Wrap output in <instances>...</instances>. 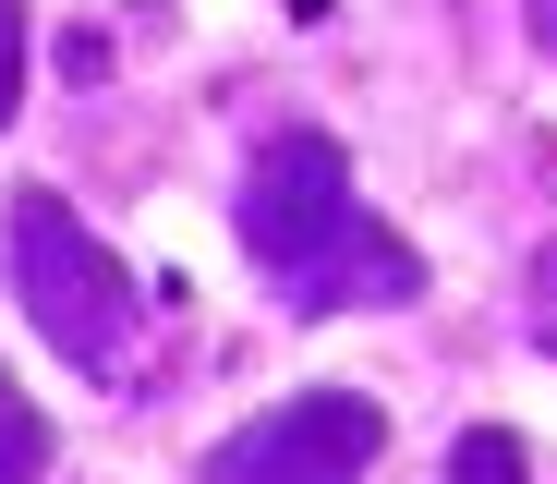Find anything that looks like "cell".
<instances>
[{
    "instance_id": "3",
    "label": "cell",
    "mask_w": 557,
    "mask_h": 484,
    "mask_svg": "<svg viewBox=\"0 0 557 484\" xmlns=\"http://www.w3.org/2000/svg\"><path fill=\"white\" fill-rule=\"evenodd\" d=\"M460 484H521V448L509 436H473V448H460Z\"/></svg>"
},
{
    "instance_id": "4",
    "label": "cell",
    "mask_w": 557,
    "mask_h": 484,
    "mask_svg": "<svg viewBox=\"0 0 557 484\" xmlns=\"http://www.w3.org/2000/svg\"><path fill=\"white\" fill-rule=\"evenodd\" d=\"M0 110H13V0H0Z\"/></svg>"
},
{
    "instance_id": "1",
    "label": "cell",
    "mask_w": 557,
    "mask_h": 484,
    "mask_svg": "<svg viewBox=\"0 0 557 484\" xmlns=\"http://www.w3.org/2000/svg\"><path fill=\"white\" fill-rule=\"evenodd\" d=\"M13 278H25V303H37V327L73 351V363H122V266L85 243L49 194H25L13 207Z\"/></svg>"
},
{
    "instance_id": "2",
    "label": "cell",
    "mask_w": 557,
    "mask_h": 484,
    "mask_svg": "<svg viewBox=\"0 0 557 484\" xmlns=\"http://www.w3.org/2000/svg\"><path fill=\"white\" fill-rule=\"evenodd\" d=\"M363 448H376V412H363V400H304V412L255 424L207 484H351Z\"/></svg>"
},
{
    "instance_id": "5",
    "label": "cell",
    "mask_w": 557,
    "mask_h": 484,
    "mask_svg": "<svg viewBox=\"0 0 557 484\" xmlns=\"http://www.w3.org/2000/svg\"><path fill=\"white\" fill-rule=\"evenodd\" d=\"M533 25H545V37H557V0H533Z\"/></svg>"
}]
</instances>
